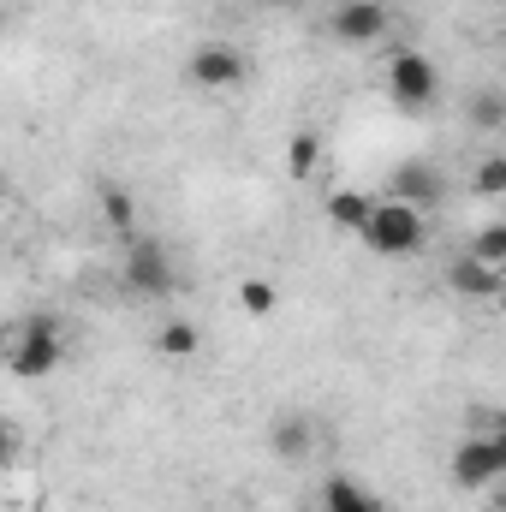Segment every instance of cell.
<instances>
[{"label": "cell", "instance_id": "obj_21", "mask_svg": "<svg viewBox=\"0 0 506 512\" xmlns=\"http://www.w3.org/2000/svg\"><path fill=\"white\" fill-rule=\"evenodd\" d=\"M256 6H298V0H256Z\"/></svg>", "mask_w": 506, "mask_h": 512}, {"label": "cell", "instance_id": "obj_5", "mask_svg": "<svg viewBox=\"0 0 506 512\" xmlns=\"http://www.w3.org/2000/svg\"><path fill=\"white\" fill-rule=\"evenodd\" d=\"M506 477V429H477L453 447V483L459 489H495Z\"/></svg>", "mask_w": 506, "mask_h": 512}, {"label": "cell", "instance_id": "obj_3", "mask_svg": "<svg viewBox=\"0 0 506 512\" xmlns=\"http://www.w3.org/2000/svg\"><path fill=\"white\" fill-rule=\"evenodd\" d=\"M120 286H126L131 298H173L179 274H173L167 245L161 239H143V233L120 239Z\"/></svg>", "mask_w": 506, "mask_h": 512}, {"label": "cell", "instance_id": "obj_20", "mask_svg": "<svg viewBox=\"0 0 506 512\" xmlns=\"http://www.w3.org/2000/svg\"><path fill=\"white\" fill-rule=\"evenodd\" d=\"M18 447H24V435H18V429H12V423L0 417V471H6L12 459H18Z\"/></svg>", "mask_w": 506, "mask_h": 512}, {"label": "cell", "instance_id": "obj_16", "mask_svg": "<svg viewBox=\"0 0 506 512\" xmlns=\"http://www.w3.org/2000/svg\"><path fill=\"white\" fill-rule=\"evenodd\" d=\"M471 126H477V131H501L506 126V90L489 84V90H477V96H471Z\"/></svg>", "mask_w": 506, "mask_h": 512}, {"label": "cell", "instance_id": "obj_4", "mask_svg": "<svg viewBox=\"0 0 506 512\" xmlns=\"http://www.w3.org/2000/svg\"><path fill=\"white\" fill-rule=\"evenodd\" d=\"M387 102H393L399 114H429V108L441 102V72H435V60L417 54V48L393 54V60H387Z\"/></svg>", "mask_w": 506, "mask_h": 512}, {"label": "cell", "instance_id": "obj_10", "mask_svg": "<svg viewBox=\"0 0 506 512\" xmlns=\"http://www.w3.org/2000/svg\"><path fill=\"white\" fill-rule=\"evenodd\" d=\"M310 447H316V423H310L304 411H286V417L268 423V453H274V459L298 465V459H310Z\"/></svg>", "mask_w": 506, "mask_h": 512}, {"label": "cell", "instance_id": "obj_11", "mask_svg": "<svg viewBox=\"0 0 506 512\" xmlns=\"http://www.w3.org/2000/svg\"><path fill=\"white\" fill-rule=\"evenodd\" d=\"M322 512H387V507H381V495H370L364 483L328 477V483H322Z\"/></svg>", "mask_w": 506, "mask_h": 512}, {"label": "cell", "instance_id": "obj_1", "mask_svg": "<svg viewBox=\"0 0 506 512\" xmlns=\"http://www.w3.org/2000/svg\"><path fill=\"white\" fill-rule=\"evenodd\" d=\"M66 364V328L54 316H12L0 328V370L18 376V382H42Z\"/></svg>", "mask_w": 506, "mask_h": 512}, {"label": "cell", "instance_id": "obj_12", "mask_svg": "<svg viewBox=\"0 0 506 512\" xmlns=\"http://www.w3.org/2000/svg\"><path fill=\"white\" fill-rule=\"evenodd\" d=\"M197 346H203V334H197V322H185V316L161 322V334H155V352H161V358H197Z\"/></svg>", "mask_w": 506, "mask_h": 512}, {"label": "cell", "instance_id": "obj_22", "mask_svg": "<svg viewBox=\"0 0 506 512\" xmlns=\"http://www.w3.org/2000/svg\"><path fill=\"white\" fill-rule=\"evenodd\" d=\"M0 209H6V185H0Z\"/></svg>", "mask_w": 506, "mask_h": 512}, {"label": "cell", "instance_id": "obj_6", "mask_svg": "<svg viewBox=\"0 0 506 512\" xmlns=\"http://www.w3.org/2000/svg\"><path fill=\"white\" fill-rule=\"evenodd\" d=\"M185 78L197 84V90H239L245 78H251V60H245V48H233V42H197L191 48V60H185Z\"/></svg>", "mask_w": 506, "mask_h": 512}, {"label": "cell", "instance_id": "obj_7", "mask_svg": "<svg viewBox=\"0 0 506 512\" xmlns=\"http://www.w3.org/2000/svg\"><path fill=\"white\" fill-rule=\"evenodd\" d=\"M328 30H334V42H346V48H376L381 36L393 30V6H387V0H340V6L328 12Z\"/></svg>", "mask_w": 506, "mask_h": 512}, {"label": "cell", "instance_id": "obj_15", "mask_svg": "<svg viewBox=\"0 0 506 512\" xmlns=\"http://www.w3.org/2000/svg\"><path fill=\"white\" fill-rule=\"evenodd\" d=\"M239 310H245V316H256V322H262V316H274V310H280V292H274V280H239Z\"/></svg>", "mask_w": 506, "mask_h": 512}, {"label": "cell", "instance_id": "obj_18", "mask_svg": "<svg viewBox=\"0 0 506 512\" xmlns=\"http://www.w3.org/2000/svg\"><path fill=\"white\" fill-rule=\"evenodd\" d=\"M465 256H477V262L501 268V262H506V227H501V221H489V227H483V233L465 245Z\"/></svg>", "mask_w": 506, "mask_h": 512}, {"label": "cell", "instance_id": "obj_23", "mask_svg": "<svg viewBox=\"0 0 506 512\" xmlns=\"http://www.w3.org/2000/svg\"><path fill=\"white\" fill-rule=\"evenodd\" d=\"M0 24H6V18H0Z\"/></svg>", "mask_w": 506, "mask_h": 512}, {"label": "cell", "instance_id": "obj_17", "mask_svg": "<svg viewBox=\"0 0 506 512\" xmlns=\"http://www.w3.org/2000/svg\"><path fill=\"white\" fill-rule=\"evenodd\" d=\"M316 161H322L316 131H298V137L286 143V173H292V179H310V173H316Z\"/></svg>", "mask_w": 506, "mask_h": 512}, {"label": "cell", "instance_id": "obj_9", "mask_svg": "<svg viewBox=\"0 0 506 512\" xmlns=\"http://www.w3.org/2000/svg\"><path fill=\"white\" fill-rule=\"evenodd\" d=\"M447 286L459 292V298H477V304H489V298H501V286H506V274L501 268H489V262H477V256H453L447 262Z\"/></svg>", "mask_w": 506, "mask_h": 512}, {"label": "cell", "instance_id": "obj_19", "mask_svg": "<svg viewBox=\"0 0 506 512\" xmlns=\"http://www.w3.org/2000/svg\"><path fill=\"white\" fill-rule=\"evenodd\" d=\"M477 197H501L506 191V155H483V167H477Z\"/></svg>", "mask_w": 506, "mask_h": 512}, {"label": "cell", "instance_id": "obj_14", "mask_svg": "<svg viewBox=\"0 0 506 512\" xmlns=\"http://www.w3.org/2000/svg\"><path fill=\"white\" fill-rule=\"evenodd\" d=\"M370 203H376L370 191H334V197H328V221H334V227H346V233H358V227H364V215H370Z\"/></svg>", "mask_w": 506, "mask_h": 512}, {"label": "cell", "instance_id": "obj_8", "mask_svg": "<svg viewBox=\"0 0 506 512\" xmlns=\"http://www.w3.org/2000/svg\"><path fill=\"white\" fill-rule=\"evenodd\" d=\"M387 197L429 215V209H441V197H447V173H441L435 161H399L393 179H387Z\"/></svg>", "mask_w": 506, "mask_h": 512}, {"label": "cell", "instance_id": "obj_13", "mask_svg": "<svg viewBox=\"0 0 506 512\" xmlns=\"http://www.w3.org/2000/svg\"><path fill=\"white\" fill-rule=\"evenodd\" d=\"M102 221H108V233L131 239V227H137V197H131L126 185H102Z\"/></svg>", "mask_w": 506, "mask_h": 512}, {"label": "cell", "instance_id": "obj_2", "mask_svg": "<svg viewBox=\"0 0 506 512\" xmlns=\"http://www.w3.org/2000/svg\"><path fill=\"white\" fill-rule=\"evenodd\" d=\"M358 239H364L376 256H387V262L417 256L423 245H429V215H423V209H411V203L376 197V203H370V215H364V227H358Z\"/></svg>", "mask_w": 506, "mask_h": 512}]
</instances>
